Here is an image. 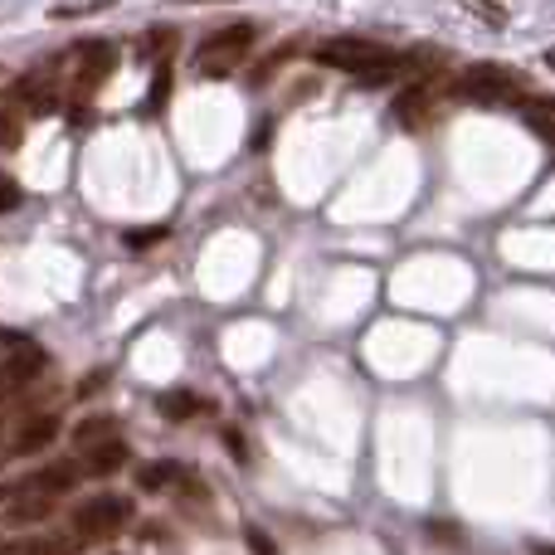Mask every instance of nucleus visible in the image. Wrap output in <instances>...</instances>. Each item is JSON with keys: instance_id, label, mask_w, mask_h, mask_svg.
<instances>
[{"instance_id": "obj_1", "label": "nucleus", "mask_w": 555, "mask_h": 555, "mask_svg": "<svg viewBox=\"0 0 555 555\" xmlns=\"http://www.w3.org/2000/svg\"><path fill=\"white\" fill-rule=\"evenodd\" d=\"M317 59L332 68H346V74H390L395 64H400V54L385 44H375V39H326L322 49H317Z\"/></svg>"}, {"instance_id": "obj_2", "label": "nucleus", "mask_w": 555, "mask_h": 555, "mask_svg": "<svg viewBox=\"0 0 555 555\" xmlns=\"http://www.w3.org/2000/svg\"><path fill=\"white\" fill-rule=\"evenodd\" d=\"M132 521V502L117 498V492H98V498H88L83 507L74 512V531L83 541H107L117 537V531Z\"/></svg>"}, {"instance_id": "obj_3", "label": "nucleus", "mask_w": 555, "mask_h": 555, "mask_svg": "<svg viewBox=\"0 0 555 555\" xmlns=\"http://www.w3.org/2000/svg\"><path fill=\"white\" fill-rule=\"evenodd\" d=\"M254 39H259V25H254V20H240V25L215 29V35L201 44V74L205 78H210V74H230L234 59H240Z\"/></svg>"}, {"instance_id": "obj_4", "label": "nucleus", "mask_w": 555, "mask_h": 555, "mask_svg": "<svg viewBox=\"0 0 555 555\" xmlns=\"http://www.w3.org/2000/svg\"><path fill=\"white\" fill-rule=\"evenodd\" d=\"M521 88V78L502 64H473L468 74L459 78V93L473 98V103H498V98H512Z\"/></svg>"}, {"instance_id": "obj_5", "label": "nucleus", "mask_w": 555, "mask_h": 555, "mask_svg": "<svg viewBox=\"0 0 555 555\" xmlns=\"http://www.w3.org/2000/svg\"><path fill=\"white\" fill-rule=\"evenodd\" d=\"M439 98H443L439 78H420V83H410L395 98V117H400L404 127H424L434 117V107H439Z\"/></svg>"}, {"instance_id": "obj_6", "label": "nucleus", "mask_w": 555, "mask_h": 555, "mask_svg": "<svg viewBox=\"0 0 555 555\" xmlns=\"http://www.w3.org/2000/svg\"><path fill=\"white\" fill-rule=\"evenodd\" d=\"M39 371H44V356H39L35 346L20 351V356H10V361L0 365V395H15V390H25V385H35Z\"/></svg>"}, {"instance_id": "obj_7", "label": "nucleus", "mask_w": 555, "mask_h": 555, "mask_svg": "<svg viewBox=\"0 0 555 555\" xmlns=\"http://www.w3.org/2000/svg\"><path fill=\"white\" fill-rule=\"evenodd\" d=\"M54 439H59V414H35V420L20 424V434H15V443H10V453H44Z\"/></svg>"}, {"instance_id": "obj_8", "label": "nucleus", "mask_w": 555, "mask_h": 555, "mask_svg": "<svg viewBox=\"0 0 555 555\" xmlns=\"http://www.w3.org/2000/svg\"><path fill=\"white\" fill-rule=\"evenodd\" d=\"M74 482H78V463H49V468H39L35 478H29V492L54 502L59 492H68Z\"/></svg>"}, {"instance_id": "obj_9", "label": "nucleus", "mask_w": 555, "mask_h": 555, "mask_svg": "<svg viewBox=\"0 0 555 555\" xmlns=\"http://www.w3.org/2000/svg\"><path fill=\"white\" fill-rule=\"evenodd\" d=\"M122 463H127V443L107 439V443H98V449H88V459H83V468H78V473H93V478H113Z\"/></svg>"}, {"instance_id": "obj_10", "label": "nucleus", "mask_w": 555, "mask_h": 555, "mask_svg": "<svg viewBox=\"0 0 555 555\" xmlns=\"http://www.w3.org/2000/svg\"><path fill=\"white\" fill-rule=\"evenodd\" d=\"M88 64L78 68V93H88V88H98L107 74H113V49L107 44H83Z\"/></svg>"}, {"instance_id": "obj_11", "label": "nucleus", "mask_w": 555, "mask_h": 555, "mask_svg": "<svg viewBox=\"0 0 555 555\" xmlns=\"http://www.w3.org/2000/svg\"><path fill=\"white\" fill-rule=\"evenodd\" d=\"M521 117L537 127L541 142H551V137H555V107H551V98H527V103H521Z\"/></svg>"}, {"instance_id": "obj_12", "label": "nucleus", "mask_w": 555, "mask_h": 555, "mask_svg": "<svg viewBox=\"0 0 555 555\" xmlns=\"http://www.w3.org/2000/svg\"><path fill=\"white\" fill-rule=\"evenodd\" d=\"M176 49V25H152L142 39H137V54L142 59H162Z\"/></svg>"}, {"instance_id": "obj_13", "label": "nucleus", "mask_w": 555, "mask_h": 555, "mask_svg": "<svg viewBox=\"0 0 555 555\" xmlns=\"http://www.w3.org/2000/svg\"><path fill=\"white\" fill-rule=\"evenodd\" d=\"M176 478H181V468H176V463H152V468L137 473V488H142V492H162L166 482H176Z\"/></svg>"}, {"instance_id": "obj_14", "label": "nucleus", "mask_w": 555, "mask_h": 555, "mask_svg": "<svg viewBox=\"0 0 555 555\" xmlns=\"http://www.w3.org/2000/svg\"><path fill=\"white\" fill-rule=\"evenodd\" d=\"M20 132H25V127H20V113L15 107H5V113H0V152L20 146Z\"/></svg>"}, {"instance_id": "obj_15", "label": "nucleus", "mask_w": 555, "mask_h": 555, "mask_svg": "<svg viewBox=\"0 0 555 555\" xmlns=\"http://www.w3.org/2000/svg\"><path fill=\"white\" fill-rule=\"evenodd\" d=\"M191 410H201L191 395H166V400H162V414H166V420H191Z\"/></svg>"}, {"instance_id": "obj_16", "label": "nucleus", "mask_w": 555, "mask_h": 555, "mask_svg": "<svg viewBox=\"0 0 555 555\" xmlns=\"http://www.w3.org/2000/svg\"><path fill=\"white\" fill-rule=\"evenodd\" d=\"M49 512V498H29V502H15L10 507V521H39Z\"/></svg>"}, {"instance_id": "obj_17", "label": "nucleus", "mask_w": 555, "mask_h": 555, "mask_svg": "<svg viewBox=\"0 0 555 555\" xmlns=\"http://www.w3.org/2000/svg\"><path fill=\"white\" fill-rule=\"evenodd\" d=\"M463 5L478 10V15H482V20H492V25H507V10H502L498 0H463Z\"/></svg>"}, {"instance_id": "obj_18", "label": "nucleus", "mask_w": 555, "mask_h": 555, "mask_svg": "<svg viewBox=\"0 0 555 555\" xmlns=\"http://www.w3.org/2000/svg\"><path fill=\"white\" fill-rule=\"evenodd\" d=\"M107 434H113V420H88V424H78V439H83V443L107 439Z\"/></svg>"}, {"instance_id": "obj_19", "label": "nucleus", "mask_w": 555, "mask_h": 555, "mask_svg": "<svg viewBox=\"0 0 555 555\" xmlns=\"http://www.w3.org/2000/svg\"><path fill=\"white\" fill-rule=\"evenodd\" d=\"M166 88H171V74H166V64H162V68H156V83H152V98H146V107H152V113H156V107H162V103H166Z\"/></svg>"}, {"instance_id": "obj_20", "label": "nucleus", "mask_w": 555, "mask_h": 555, "mask_svg": "<svg viewBox=\"0 0 555 555\" xmlns=\"http://www.w3.org/2000/svg\"><path fill=\"white\" fill-rule=\"evenodd\" d=\"M10 205H20V185L10 176H0V210H10Z\"/></svg>"}, {"instance_id": "obj_21", "label": "nucleus", "mask_w": 555, "mask_h": 555, "mask_svg": "<svg viewBox=\"0 0 555 555\" xmlns=\"http://www.w3.org/2000/svg\"><path fill=\"white\" fill-rule=\"evenodd\" d=\"M0 502H5V488H0Z\"/></svg>"}]
</instances>
